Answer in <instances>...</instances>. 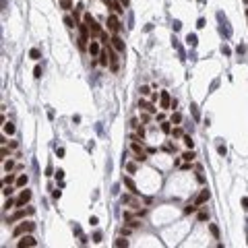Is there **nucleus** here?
<instances>
[{"label":"nucleus","mask_w":248,"mask_h":248,"mask_svg":"<svg viewBox=\"0 0 248 248\" xmlns=\"http://www.w3.org/2000/svg\"><path fill=\"white\" fill-rule=\"evenodd\" d=\"M62 8L68 10V8H70V0H62Z\"/></svg>","instance_id":"nucleus-32"},{"label":"nucleus","mask_w":248,"mask_h":248,"mask_svg":"<svg viewBox=\"0 0 248 248\" xmlns=\"http://www.w3.org/2000/svg\"><path fill=\"white\" fill-rule=\"evenodd\" d=\"M108 56H110L108 52H101V54H99V64H101V66H108Z\"/></svg>","instance_id":"nucleus-12"},{"label":"nucleus","mask_w":248,"mask_h":248,"mask_svg":"<svg viewBox=\"0 0 248 248\" xmlns=\"http://www.w3.org/2000/svg\"><path fill=\"white\" fill-rule=\"evenodd\" d=\"M149 91H151V89H149L147 85H143V87H141V95H149Z\"/></svg>","instance_id":"nucleus-26"},{"label":"nucleus","mask_w":248,"mask_h":248,"mask_svg":"<svg viewBox=\"0 0 248 248\" xmlns=\"http://www.w3.org/2000/svg\"><path fill=\"white\" fill-rule=\"evenodd\" d=\"M35 230V223H31V221H25V223H21V225H17L15 227V232H12V236L15 238H19V236H25V234H31Z\"/></svg>","instance_id":"nucleus-1"},{"label":"nucleus","mask_w":248,"mask_h":248,"mask_svg":"<svg viewBox=\"0 0 248 248\" xmlns=\"http://www.w3.org/2000/svg\"><path fill=\"white\" fill-rule=\"evenodd\" d=\"M122 2V6H128V0H120Z\"/></svg>","instance_id":"nucleus-39"},{"label":"nucleus","mask_w":248,"mask_h":248,"mask_svg":"<svg viewBox=\"0 0 248 248\" xmlns=\"http://www.w3.org/2000/svg\"><path fill=\"white\" fill-rule=\"evenodd\" d=\"M110 6H112V10L116 12V15H122L124 8H122V2H116V0H110Z\"/></svg>","instance_id":"nucleus-8"},{"label":"nucleus","mask_w":248,"mask_h":248,"mask_svg":"<svg viewBox=\"0 0 248 248\" xmlns=\"http://www.w3.org/2000/svg\"><path fill=\"white\" fill-rule=\"evenodd\" d=\"M31 201V192L29 190H23L21 194H19V199H17V207H23L25 203H29Z\"/></svg>","instance_id":"nucleus-4"},{"label":"nucleus","mask_w":248,"mask_h":248,"mask_svg":"<svg viewBox=\"0 0 248 248\" xmlns=\"http://www.w3.org/2000/svg\"><path fill=\"white\" fill-rule=\"evenodd\" d=\"M64 25H66V27H68V29H73V27H75V25H77V23H75V21H73V19H70V17H64Z\"/></svg>","instance_id":"nucleus-16"},{"label":"nucleus","mask_w":248,"mask_h":248,"mask_svg":"<svg viewBox=\"0 0 248 248\" xmlns=\"http://www.w3.org/2000/svg\"><path fill=\"white\" fill-rule=\"evenodd\" d=\"M188 43L190 45H197V35H188Z\"/></svg>","instance_id":"nucleus-28"},{"label":"nucleus","mask_w":248,"mask_h":248,"mask_svg":"<svg viewBox=\"0 0 248 248\" xmlns=\"http://www.w3.org/2000/svg\"><path fill=\"white\" fill-rule=\"evenodd\" d=\"M246 15H248V8H246Z\"/></svg>","instance_id":"nucleus-41"},{"label":"nucleus","mask_w":248,"mask_h":248,"mask_svg":"<svg viewBox=\"0 0 248 248\" xmlns=\"http://www.w3.org/2000/svg\"><path fill=\"white\" fill-rule=\"evenodd\" d=\"M114 246H128V240H122V238H118V240H116V242H114Z\"/></svg>","instance_id":"nucleus-22"},{"label":"nucleus","mask_w":248,"mask_h":248,"mask_svg":"<svg viewBox=\"0 0 248 248\" xmlns=\"http://www.w3.org/2000/svg\"><path fill=\"white\" fill-rule=\"evenodd\" d=\"M31 213H33V209H27V211L19 209V211H17V213L12 215V221H15V219H21V217H25V215H31Z\"/></svg>","instance_id":"nucleus-10"},{"label":"nucleus","mask_w":248,"mask_h":248,"mask_svg":"<svg viewBox=\"0 0 248 248\" xmlns=\"http://www.w3.org/2000/svg\"><path fill=\"white\" fill-rule=\"evenodd\" d=\"M108 29H110L114 35L120 31V21H118V17H116V15H110V17H108Z\"/></svg>","instance_id":"nucleus-2"},{"label":"nucleus","mask_w":248,"mask_h":248,"mask_svg":"<svg viewBox=\"0 0 248 248\" xmlns=\"http://www.w3.org/2000/svg\"><path fill=\"white\" fill-rule=\"evenodd\" d=\"M93 242H101V234H99V232L93 236Z\"/></svg>","instance_id":"nucleus-36"},{"label":"nucleus","mask_w":248,"mask_h":248,"mask_svg":"<svg viewBox=\"0 0 248 248\" xmlns=\"http://www.w3.org/2000/svg\"><path fill=\"white\" fill-rule=\"evenodd\" d=\"M197 27H199V29H203V27H205V19H199V23H197Z\"/></svg>","instance_id":"nucleus-33"},{"label":"nucleus","mask_w":248,"mask_h":248,"mask_svg":"<svg viewBox=\"0 0 248 248\" xmlns=\"http://www.w3.org/2000/svg\"><path fill=\"white\" fill-rule=\"evenodd\" d=\"M112 45H114V50H116L118 54H124V41H122V37L114 35V37H112Z\"/></svg>","instance_id":"nucleus-5"},{"label":"nucleus","mask_w":248,"mask_h":248,"mask_svg":"<svg viewBox=\"0 0 248 248\" xmlns=\"http://www.w3.org/2000/svg\"><path fill=\"white\" fill-rule=\"evenodd\" d=\"M209 197H211V192H209V190H201V192H199V197H197V201H194V205L199 207V205H203V203H207V201H209Z\"/></svg>","instance_id":"nucleus-6"},{"label":"nucleus","mask_w":248,"mask_h":248,"mask_svg":"<svg viewBox=\"0 0 248 248\" xmlns=\"http://www.w3.org/2000/svg\"><path fill=\"white\" fill-rule=\"evenodd\" d=\"M12 205H17V201H12V199H8L6 203H4V209H10Z\"/></svg>","instance_id":"nucleus-25"},{"label":"nucleus","mask_w":248,"mask_h":248,"mask_svg":"<svg viewBox=\"0 0 248 248\" xmlns=\"http://www.w3.org/2000/svg\"><path fill=\"white\" fill-rule=\"evenodd\" d=\"M128 172H136V165H134V164H128Z\"/></svg>","instance_id":"nucleus-38"},{"label":"nucleus","mask_w":248,"mask_h":248,"mask_svg":"<svg viewBox=\"0 0 248 248\" xmlns=\"http://www.w3.org/2000/svg\"><path fill=\"white\" fill-rule=\"evenodd\" d=\"M2 194H4V197H10V194H12V188H10V184H4V188H2Z\"/></svg>","instance_id":"nucleus-17"},{"label":"nucleus","mask_w":248,"mask_h":248,"mask_svg":"<svg viewBox=\"0 0 248 248\" xmlns=\"http://www.w3.org/2000/svg\"><path fill=\"white\" fill-rule=\"evenodd\" d=\"M87 50H89V54H91V56H97V54H99V43L91 40V43H89V48H87Z\"/></svg>","instance_id":"nucleus-9"},{"label":"nucleus","mask_w":248,"mask_h":248,"mask_svg":"<svg viewBox=\"0 0 248 248\" xmlns=\"http://www.w3.org/2000/svg\"><path fill=\"white\" fill-rule=\"evenodd\" d=\"M27 182H29V178H27V176H25V174H23V176H19V178H17V186H25V184H27Z\"/></svg>","instance_id":"nucleus-14"},{"label":"nucleus","mask_w":248,"mask_h":248,"mask_svg":"<svg viewBox=\"0 0 248 248\" xmlns=\"http://www.w3.org/2000/svg\"><path fill=\"white\" fill-rule=\"evenodd\" d=\"M161 130H164V132H169V130H172V128H169V122H164V124H161Z\"/></svg>","instance_id":"nucleus-31"},{"label":"nucleus","mask_w":248,"mask_h":248,"mask_svg":"<svg viewBox=\"0 0 248 248\" xmlns=\"http://www.w3.org/2000/svg\"><path fill=\"white\" fill-rule=\"evenodd\" d=\"M182 157H184L186 161H192V159H194V151H186V153H184Z\"/></svg>","instance_id":"nucleus-20"},{"label":"nucleus","mask_w":248,"mask_h":248,"mask_svg":"<svg viewBox=\"0 0 248 248\" xmlns=\"http://www.w3.org/2000/svg\"><path fill=\"white\" fill-rule=\"evenodd\" d=\"M60 194H62V192H60V190H54V192H52V197H54V199H56V201H58V199H60Z\"/></svg>","instance_id":"nucleus-35"},{"label":"nucleus","mask_w":248,"mask_h":248,"mask_svg":"<svg viewBox=\"0 0 248 248\" xmlns=\"http://www.w3.org/2000/svg\"><path fill=\"white\" fill-rule=\"evenodd\" d=\"M159 99H161V108H164V110H169V106H172V97H169V93H167V91H161Z\"/></svg>","instance_id":"nucleus-7"},{"label":"nucleus","mask_w":248,"mask_h":248,"mask_svg":"<svg viewBox=\"0 0 248 248\" xmlns=\"http://www.w3.org/2000/svg\"><path fill=\"white\" fill-rule=\"evenodd\" d=\"M17 246L19 248H25V246H37V240L33 238V236H23L19 242H17Z\"/></svg>","instance_id":"nucleus-3"},{"label":"nucleus","mask_w":248,"mask_h":248,"mask_svg":"<svg viewBox=\"0 0 248 248\" xmlns=\"http://www.w3.org/2000/svg\"><path fill=\"white\" fill-rule=\"evenodd\" d=\"M2 128H4V132H6V134H15V126H12L10 122H4V126H2Z\"/></svg>","instance_id":"nucleus-13"},{"label":"nucleus","mask_w":248,"mask_h":248,"mask_svg":"<svg viewBox=\"0 0 248 248\" xmlns=\"http://www.w3.org/2000/svg\"><path fill=\"white\" fill-rule=\"evenodd\" d=\"M180 122H182V116H180L178 112H176V114H172V124H180Z\"/></svg>","instance_id":"nucleus-18"},{"label":"nucleus","mask_w":248,"mask_h":248,"mask_svg":"<svg viewBox=\"0 0 248 248\" xmlns=\"http://www.w3.org/2000/svg\"><path fill=\"white\" fill-rule=\"evenodd\" d=\"M122 182H124V184H126V188H128V190H130L132 194H136V192H139V190H136V186H134V182H132L130 178H124Z\"/></svg>","instance_id":"nucleus-11"},{"label":"nucleus","mask_w":248,"mask_h":248,"mask_svg":"<svg viewBox=\"0 0 248 248\" xmlns=\"http://www.w3.org/2000/svg\"><path fill=\"white\" fill-rule=\"evenodd\" d=\"M209 230H211V234H213L215 238H219V227H217V225H213V223H211V225H209Z\"/></svg>","instance_id":"nucleus-21"},{"label":"nucleus","mask_w":248,"mask_h":248,"mask_svg":"<svg viewBox=\"0 0 248 248\" xmlns=\"http://www.w3.org/2000/svg\"><path fill=\"white\" fill-rule=\"evenodd\" d=\"M217 151H219V155H225V147H223V145H219Z\"/></svg>","instance_id":"nucleus-34"},{"label":"nucleus","mask_w":248,"mask_h":248,"mask_svg":"<svg viewBox=\"0 0 248 248\" xmlns=\"http://www.w3.org/2000/svg\"><path fill=\"white\" fill-rule=\"evenodd\" d=\"M184 145H186L188 149H192V145H194V141H192V139H190V136L186 134V136H184Z\"/></svg>","instance_id":"nucleus-19"},{"label":"nucleus","mask_w":248,"mask_h":248,"mask_svg":"<svg viewBox=\"0 0 248 248\" xmlns=\"http://www.w3.org/2000/svg\"><path fill=\"white\" fill-rule=\"evenodd\" d=\"M207 219H209V213H207V211H201V213H199V221H207Z\"/></svg>","instance_id":"nucleus-24"},{"label":"nucleus","mask_w":248,"mask_h":248,"mask_svg":"<svg viewBox=\"0 0 248 248\" xmlns=\"http://www.w3.org/2000/svg\"><path fill=\"white\" fill-rule=\"evenodd\" d=\"M194 211H197V205H194V203H192V205H188L186 209H184V213H188V215H190V213H194Z\"/></svg>","instance_id":"nucleus-23"},{"label":"nucleus","mask_w":248,"mask_h":248,"mask_svg":"<svg viewBox=\"0 0 248 248\" xmlns=\"http://www.w3.org/2000/svg\"><path fill=\"white\" fill-rule=\"evenodd\" d=\"M33 77H35V79H40V77H41V68H40V66H35V70H33Z\"/></svg>","instance_id":"nucleus-29"},{"label":"nucleus","mask_w":248,"mask_h":248,"mask_svg":"<svg viewBox=\"0 0 248 248\" xmlns=\"http://www.w3.org/2000/svg\"><path fill=\"white\" fill-rule=\"evenodd\" d=\"M244 2H246V4H248V0H244Z\"/></svg>","instance_id":"nucleus-40"},{"label":"nucleus","mask_w":248,"mask_h":248,"mask_svg":"<svg viewBox=\"0 0 248 248\" xmlns=\"http://www.w3.org/2000/svg\"><path fill=\"white\" fill-rule=\"evenodd\" d=\"M29 56H31L33 60H40V58H41V52H40V50H37V48H33V50L29 52Z\"/></svg>","instance_id":"nucleus-15"},{"label":"nucleus","mask_w":248,"mask_h":248,"mask_svg":"<svg viewBox=\"0 0 248 248\" xmlns=\"http://www.w3.org/2000/svg\"><path fill=\"white\" fill-rule=\"evenodd\" d=\"M12 161H10V159H8V161H4V169H6V172H8V169H12Z\"/></svg>","instance_id":"nucleus-30"},{"label":"nucleus","mask_w":248,"mask_h":248,"mask_svg":"<svg viewBox=\"0 0 248 248\" xmlns=\"http://www.w3.org/2000/svg\"><path fill=\"white\" fill-rule=\"evenodd\" d=\"M12 180H15V176H12V174H8V176H4V184H10Z\"/></svg>","instance_id":"nucleus-27"},{"label":"nucleus","mask_w":248,"mask_h":248,"mask_svg":"<svg viewBox=\"0 0 248 248\" xmlns=\"http://www.w3.org/2000/svg\"><path fill=\"white\" fill-rule=\"evenodd\" d=\"M242 207L248 211V197H244V199H242Z\"/></svg>","instance_id":"nucleus-37"}]
</instances>
